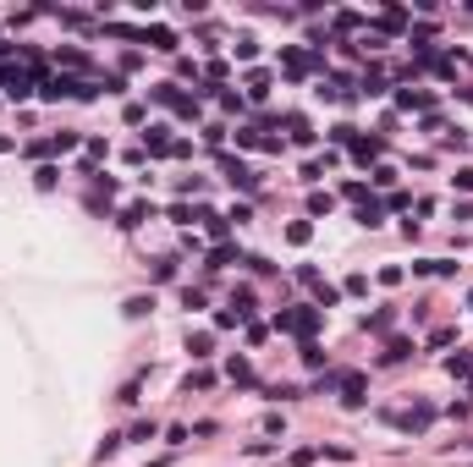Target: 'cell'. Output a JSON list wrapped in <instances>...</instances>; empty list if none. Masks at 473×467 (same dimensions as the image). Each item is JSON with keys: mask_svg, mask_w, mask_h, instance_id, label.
Masks as SVG:
<instances>
[{"mask_svg": "<svg viewBox=\"0 0 473 467\" xmlns=\"http://www.w3.org/2000/svg\"><path fill=\"white\" fill-rule=\"evenodd\" d=\"M457 187H463V193H473V170H457Z\"/></svg>", "mask_w": 473, "mask_h": 467, "instance_id": "cell-1", "label": "cell"}]
</instances>
